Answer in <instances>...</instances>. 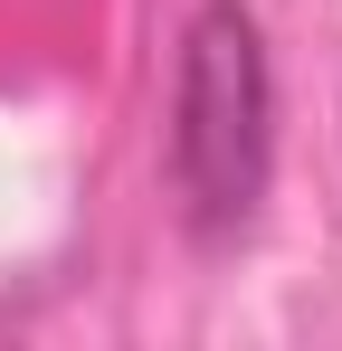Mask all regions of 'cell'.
Returning a JSON list of instances; mask_svg holds the SVG:
<instances>
[{
    "mask_svg": "<svg viewBox=\"0 0 342 351\" xmlns=\"http://www.w3.org/2000/svg\"><path fill=\"white\" fill-rule=\"evenodd\" d=\"M171 199L200 237H238L276 171V66L247 0H200L171 66Z\"/></svg>",
    "mask_w": 342,
    "mask_h": 351,
    "instance_id": "1",
    "label": "cell"
}]
</instances>
